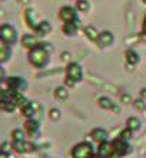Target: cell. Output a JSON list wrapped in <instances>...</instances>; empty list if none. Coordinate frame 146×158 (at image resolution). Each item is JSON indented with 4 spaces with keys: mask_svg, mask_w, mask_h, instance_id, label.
I'll list each match as a JSON object with an SVG mask.
<instances>
[{
    "mask_svg": "<svg viewBox=\"0 0 146 158\" xmlns=\"http://www.w3.org/2000/svg\"><path fill=\"white\" fill-rule=\"evenodd\" d=\"M49 55L50 52H47L42 45H40V42H39V45L36 48L29 50V55H27V59H29L30 65H33L34 68H37V69H42L47 65L49 62Z\"/></svg>",
    "mask_w": 146,
    "mask_h": 158,
    "instance_id": "cell-1",
    "label": "cell"
},
{
    "mask_svg": "<svg viewBox=\"0 0 146 158\" xmlns=\"http://www.w3.org/2000/svg\"><path fill=\"white\" fill-rule=\"evenodd\" d=\"M83 79V71L80 68L79 63H69L66 68V79H65V83H66L69 88L75 86L77 82H80Z\"/></svg>",
    "mask_w": 146,
    "mask_h": 158,
    "instance_id": "cell-2",
    "label": "cell"
},
{
    "mask_svg": "<svg viewBox=\"0 0 146 158\" xmlns=\"http://www.w3.org/2000/svg\"><path fill=\"white\" fill-rule=\"evenodd\" d=\"M93 154H95L93 145L90 142H86V141L79 142L72 150V158H90Z\"/></svg>",
    "mask_w": 146,
    "mask_h": 158,
    "instance_id": "cell-3",
    "label": "cell"
},
{
    "mask_svg": "<svg viewBox=\"0 0 146 158\" xmlns=\"http://www.w3.org/2000/svg\"><path fill=\"white\" fill-rule=\"evenodd\" d=\"M0 39H3L6 43L12 46L17 42V30L9 23L0 26Z\"/></svg>",
    "mask_w": 146,
    "mask_h": 158,
    "instance_id": "cell-4",
    "label": "cell"
},
{
    "mask_svg": "<svg viewBox=\"0 0 146 158\" xmlns=\"http://www.w3.org/2000/svg\"><path fill=\"white\" fill-rule=\"evenodd\" d=\"M27 88V82L22 76H10L6 79V89L9 92H23Z\"/></svg>",
    "mask_w": 146,
    "mask_h": 158,
    "instance_id": "cell-5",
    "label": "cell"
},
{
    "mask_svg": "<svg viewBox=\"0 0 146 158\" xmlns=\"http://www.w3.org/2000/svg\"><path fill=\"white\" fill-rule=\"evenodd\" d=\"M113 145V151H115V154H113V158H117V157H123V155H128L130 152V147L129 144L125 141V139H115L112 142Z\"/></svg>",
    "mask_w": 146,
    "mask_h": 158,
    "instance_id": "cell-6",
    "label": "cell"
},
{
    "mask_svg": "<svg viewBox=\"0 0 146 158\" xmlns=\"http://www.w3.org/2000/svg\"><path fill=\"white\" fill-rule=\"evenodd\" d=\"M25 131H26V134H27L30 138H37L39 134H40V125H39L37 119H34V118L26 119Z\"/></svg>",
    "mask_w": 146,
    "mask_h": 158,
    "instance_id": "cell-7",
    "label": "cell"
},
{
    "mask_svg": "<svg viewBox=\"0 0 146 158\" xmlns=\"http://www.w3.org/2000/svg\"><path fill=\"white\" fill-rule=\"evenodd\" d=\"M77 17L76 15V10L70 6H65V7L60 9V12H59V19L65 23H69V22H73Z\"/></svg>",
    "mask_w": 146,
    "mask_h": 158,
    "instance_id": "cell-8",
    "label": "cell"
},
{
    "mask_svg": "<svg viewBox=\"0 0 146 158\" xmlns=\"http://www.w3.org/2000/svg\"><path fill=\"white\" fill-rule=\"evenodd\" d=\"M10 58H12V46L6 43L3 39H0V65L9 62Z\"/></svg>",
    "mask_w": 146,
    "mask_h": 158,
    "instance_id": "cell-9",
    "label": "cell"
},
{
    "mask_svg": "<svg viewBox=\"0 0 146 158\" xmlns=\"http://www.w3.org/2000/svg\"><path fill=\"white\" fill-rule=\"evenodd\" d=\"M37 109H39V105L36 104V102L29 101L25 106H22L20 108V112H22L23 117H26L27 119H30V118H34V115L37 114Z\"/></svg>",
    "mask_w": 146,
    "mask_h": 158,
    "instance_id": "cell-10",
    "label": "cell"
},
{
    "mask_svg": "<svg viewBox=\"0 0 146 158\" xmlns=\"http://www.w3.org/2000/svg\"><path fill=\"white\" fill-rule=\"evenodd\" d=\"M97 154L102 155L103 158H113V145L112 142H108V141H103L99 144V148H97Z\"/></svg>",
    "mask_w": 146,
    "mask_h": 158,
    "instance_id": "cell-11",
    "label": "cell"
},
{
    "mask_svg": "<svg viewBox=\"0 0 146 158\" xmlns=\"http://www.w3.org/2000/svg\"><path fill=\"white\" fill-rule=\"evenodd\" d=\"M22 45H23V48H26V49H33V48H36V46L39 45V40H37V36L36 35H30V33H26L23 35V38H22Z\"/></svg>",
    "mask_w": 146,
    "mask_h": 158,
    "instance_id": "cell-12",
    "label": "cell"
},
{
    "mask_svg": "<svg viewBox=\"0 0 146 158\" xmlns=\"http://www.w3.org/2000/svg\"><path fill=\"white\" fill-rule=\"evenodd\" d=\"M113 42H115V38L113 35L109 32V30H105L102 33H99V39H97V43L103 48H108V46H112Z\"/></svg>",
    "mask_w": 146,
    "mask_h": 158,
    "instance_id": "cell-13",
    "label": "cell"
},
{
    "mask_svg": "<svg viewBox=\"0 0 146 158\" xmlns=\"http://www.w3.org/2000/svg\"><path fill=\"white\" fill-rule=\"evenodd\" d=\"M25 20H26V25L29 26L30 29L36 30L39 22H36V19H34V10L32 7H27L25 10Z\"/></svg>",
    "mask_w": 146,
    "mask_h": 158,
    "instance_id": "cell-14",
    "label": "cell"
},
{
    "mask_svg": "<svg viewBox=\"0 0 146 158\" xmlns=\"http://www.w3.org/2000/svg\"><path fill=\"white\" fill-rule=\"evenodd\" d=\"M50 32H52V25H50L47 20L39 22L37 27H36V30H34L36 36H46V35H49Z\"/></svg>",
    "mask_w": 146,
    "mask_h": 158,
    "instance_id": "cell-15",
    "label": "cell"
},
{
    "mask_svg": "<svg viewBox=\"0 0 146 158\" xmlns=\"http://www.w3.org/2000/svg\"><path fill=\"white\" fill-rule=\"evenodd\" d=\"M125 59H126V62H128V68H129V71H132V66H135V65L139 62V55L136 53L135 50L129 49V50H126Z\"/></svg>",
    "mask_w": 146,
    "mask_h": 158,
    "instance_id": "cell-16",
    "label": "cell"
},
{
    "mask_svg": "<svg viewBox=\"0 0 146 158\" xmlns=\"http://www.w3.org/2000/svg\"><path fill=\"white\" fill-rule=\"evenodd\" d=\"M16 108H17V105L13 102V99L9 96V94H7V98L0 104V111H3V112H13V111H16Z\"/></svg>",
    "mask_w": 146,
    "mask_h": 158,
    "instance_id": "cell-17",
    "label": "cell"
},
{
    "mask_svg": "<svg viewBox=\"0 0 146 158\" xmlns=\"http://www.w3.org/2000/svg\"><path fill=\"white\" fill-rule=\"evenodd\" d=\"M90 135H92V138L95 139V141H97V142L108 141V132H106L103 128H95Z\"/></svg>",
    "mask_w": 146,
    "mask_h": 158,
    "instance_id": "cell-18",
    "label": "cell"
},
{
    "mask_svg": "<svg viewBox=\"0 0 146 158\" xmlns=\"http://www.w3.org/2000/svg\"><path fill=\"white\" fill-rule=\"evenodd\" d=\"M85 35H86V38L89 39V40L92 42H97V39H99V32L96 30V27L95 26H86L85 27Z\"/></svg>",
    "mask_w": 146,
    "mask_h": 158,
    "instance_id": "cell-19",
    "label": "cell"
},
{
    "mask_svg": "<svg viewBox=\"0 0 146 158\" xmlns=\"http://www.w3.org/2000/svg\"><path fill=\"white\" fill-rule=\"evenodd\" d=\"M12 141H25L26 139V131H23L22 128H14L12 129Z\"/></svg>",
    "mask_w": 146,
    "mask_h": 158,
    "instance_id": "cell-20",
    "label": "cell"
},
{
    "mask_svg": "<svg viewBox=\"0 0 146 158\" xmlns=\"http://www.w3.org/2000/svg\"><path fill=\"white\" fill-rule=\"evenodd\" d=\"M99 106L103 109H110L112 111L113 106H115V104H113V101L110 99V98H108V96H100L99 98Z\"/></svg>",
    "mask_w": 146,
    "mask_h": 158,
    "instance_id": "cell-21",
    "label": "cell"
},
{
    "mask_svg": "<svg viewBox=\"0 0 146 158\" xmlns=\"http://www.w3.org/2000/svg\"><path fill=\"white\" fill-rule=\"evenodd\" d=\"M76 32H77V27L73 22H69V23H65L63 26V33L66 35V36H75Z\"/></svg>",
    "mask_w": 146,
    "mask_h": 158,
    "instance_id": "cell-22",
    "label": "cell"
},
{
    "mask_svg": "<svg viewBox=\"0 0 146 158\" xmlns=\"http://www.w3.org/2000/svg\"><path fill=\"white\" fill-rule=\"evenodd\" d=\"M126 125H128V128H129L130 131H136V129L140 128V121L136 117H130L129 119H128V122H126Z\"/></svg>",
    "mask_w": 146,
    "mask_h": 158,
    "instance_id": "cell-23",
    "label": "cell"
},
{
    "mask_svg": "<svg viewBox=\"0 0 146 158\" xmlns=\"http://www.w3.org/2000/svg\"><path fill=\"white\" fill-rule=\"evenodd\" d=\"M54 96L57 99H66L67 96H69V91L65 86H57L54 89Z\"/></svg>",
    "mask_w": 146,
    "mask_h": 158,
    "instance_id": "cell-24",
    "label": "cell"
},
{
    "mask_svg": "<svg viewBox=\"0 0 146 158\" xmlns=\"http://www.w3.org/2000/svg\"><path fill=\"white\" fill-rule=\"evenodd\" d=\"M89 7H90V3H89L88 0H77V2H76V9H77L79 12L86 13L89 10Z\"/></svg>",
    "mask_w": 146,
    "mask_h": 158,
    "instance_id": "cell-25",
    "label": "cell"
},
{
    "mask_svg": "<svg viewBox=\"0 0 146 158\" xmlns=\"http://www.w3.org/2000/svg\"><path fill=\"white\" fill-rule=\"evenodd\" d=\"M0 151L4 152V154L10 155V152L13 151V144L12 142H9V141H3L2 144H0Z\"/></svg>",
    "mask_w": 146,
    "mask_h": 158,
    "instance_id": "cell-26",
    "label": "cell"
},
{
    "mask_svg": "<svg viewBox=\"0 0 146 158\" xmlns=\"http://www.w3.org/2000/svg\"><path fill=\"white\" fill-rule=\"evenodd\" d=\"M133 105H135V108L138 109V111H145L146 109V102H145V99H136V101H133Z\"/></svg>",
    "mask_w": 146,
    "mask_h": 158,
    "instance_id": "cell-27",
    "label": "cell"
},
{
    "mask_svg": "<svg viewBox=\"0 0 146 158\" xmlns=\"http://www.w3.org/2000/svg\"><path fill=\"white\" fill-rule=\"evenodd\" d=\"M49 118L52 121H57L59 118H60V111H59V109H56V108H52L49 111Z\"/></svg>",
    "mask_w": 146,
    "mask_h": 158,
    "instance_id": "cell-28",
    "label": "cell"
},
{
    "mask_svg": "<svg viewBox=\"0 0 146 158\" xmlns=\"http://www.w3.org/2000/svg\"><path fill=\"white\" fill-rule=\"evenodd\" d=\"M132 132H133V131H130L129 128L123 129V131L120 132V138L122 139H125V141H129L130 138H132Z\"/></svg>",
    "mask_w": 146,
    "mask_h": 158,
    "instance_id": "cell-29",
    "label": "cell"
},
{
    "mask_svg": "<svg viewBox=\"0 0 146 158\" xmlns=\"http://www.w3.org/2000/svg\"><path fill=\"white\" fill-rule=\"evenodd\" d=\"M6 98H7V89H3V88L0 86V104H2Z\"/></svg>",
    "mask_w": 146,
    "mask_h": 158,
    "instance_id": "cell-30",
    "label": "cell"
},
{
    "mask_svg": "<svg viewBox=\"0 0 146 158\" xmlns=\"http://www.w3.org/2000/svg\"><path fill=\"white\" fill-rule=\"evenodd\" d=\"M6 72H4V69H3V66H2V65H0V85H2V83L3 82H6Z\"/></svg>",
    "mask_w": 146,
    "mask_h": 158,
    "instance_id": "cell-31",
    "label": "cell"
},
{
    "mask_svg": "<svg viewBox=\"0 0 146 158\" xmlns=\"http://www.w3.org/2000/svg\"><path fill=\"white\" fill-rule=\"evenodd\" d=\"M40 45H42L47 52H52V50H53V46L50 45V43H47V42H40Z\"/></svg>",
    "mask_w": 146,
    "mask_h": 158,
    "instance_id": "cell-32",
    "label": "cell"
},
{
    "mask_svg": "<svg viewBox=\"0 0 146 158\" xmlns=\"http://www.w3.org/2000/svg\"><path fill=\"white\" fill-rule=\"evenodd\" d=\"M70 58H72V55L69 53V52H63V53H62V60H63V62L70 60Z\"/></svg>",
    "mask_w": 146,
    "mask_h": 158,
    "instance_id": "cell-33",
    "label": "cell"
},
{
    "mask_svg": "<svg viewBox=\"0 0 146 158\" xmlns=\"http://www.w3.org/2000/svg\"><path fill=\"white\" fill-rule=\"evenodd\" d=\"M122 101H123V102H129L130 101L129 94H123V95H122Z\"/></svg>",
    "mask_w": 146,
    "mask_h": 158,
    "instance_id": "cell-34",
    "label": "cell"
},
{
    "mask_svg": "<svg viewBox=\"0 0 146 158\" xmlns=\"http://www.w3.org/2000/svg\"><path fill=\"white\" fill-rule=\"evenodd\" d=\"M30 2H32V0H19V3L25 4V6H29V4H30Z\"/></svg>",
    "mask_w": 146,
    "mask_h": 158,
    "instance_id": "cell-35",
    "label": "cell"
},
{
    "mask_svg": "<svg viewBox=\"0 0 146 158\" xmlns=\"http://www.w3.org/2000/svg\"><path fill=\"white\" fill-rule=\"evenodd\" d=\"M0 158H13L12 155H9V154H4V152H2L0 151Z\"/></svg>",
    "mask_w": 146,
    "mask_h": 158,
    "instance_id": "cell-36",
    "label": "cell"
},
{
    "mask_svg": "<svg viewBox=\"0 0 146 158\" xmlns=\"http://www.w3.org/2000/svg\"><path fill=\"white\" fill-rule=\"evenodd\" d=\"M140 96H142V99H146V88H143L140 91Z\"/></svg>",
    "mask_w": 146,
    "mask_h": 158,
    "instance_id": "cell-37",
    "label": "cell"
},
{
    "mask_svg": "<svg viewBox=\"0 0 146 158\" xmlns=\"http://www.w3.org/2000/svg\"><path fill=\"white\" fill-rule=\"evenodd\" d=\"M143 33L146 35V17H145V22H143Z\"/></svg>",
    "mask_w": 146,
    "mask_h": 158,
    "instance_id": "cell-38",
    "label": "cell"
},
{
    "mask_svg": "<svg viewBox=\"0 0 146 158\" xmlns=\"http://www.w3.org/2000/svg\"><path fill=\"white\" fill-rule=\"evenodd\" d=\"M90 158H103V157H102V155H99V154H93Z\"/></svg>",
    "mask_w": 146,
    "mask_h": 158,
    "instance_id": "cell-39",
    "label": "cell"
},
{
    "mask_svg": "<svg viewBox=\"0 0 146 158\" xmlns=\"http://www.w3.org/2000/svg\"><path fill=\"white\" fill-rule=\"evenodd\" d=\"M143 3H145V4H146V0H143Z\"/></svg>",
    "mask_w": 146,
    "mask_h": 158,
    "instance_id": "cell-40",
    "label": "cell"
},
{
    "mask_svg": "<svg viewBox=\"0 0 146 158\" xmlns=\"http://www.w3.org/2000/svg\"><path fill=\"white\" fill-rule=\"evenodd\" d=\"M0 2H6V0H0Z\"/></svg>",
    "mask_w": 146,
    "mask_h": 158,
    "instance_id": "cell-41",
    "label": "cell"
},
{
    "mask_svg": "<svg viewBox=\"0 0 146 158\" xmlns=\"http://www.w3.org/2000/svg\"><path fill=\"white\" fill-rule=\"evenodd\" d=\"M0 26H2V25H0Z\"/></svg>",
    "mask_w": 146,
    "mask_h": 158,
    "instance_id": "cell-42",
    "label": "cell"
}]
</instances>
